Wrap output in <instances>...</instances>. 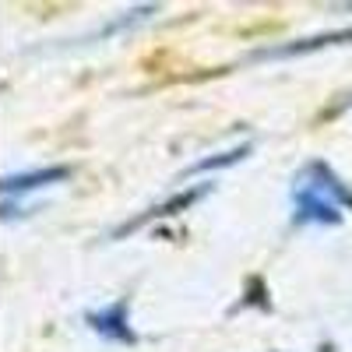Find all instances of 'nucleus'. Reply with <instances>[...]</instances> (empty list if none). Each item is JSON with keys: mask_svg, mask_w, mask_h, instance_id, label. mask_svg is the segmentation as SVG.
I'll list each match as a JSON object with an SVG mask.
<instances>
[{"mask_svg": "<svg viewBox=\"0 0 352 352\" xmlns=\"http://www.w3.org/2000/svg\"><path fill=\"white\" fill-rule=\"evenodd\" d=\"M292 222L296 226H338L342 204L328 194L314 190L310 184L292 180Z\"/></svg>", "mask_w": 352, "mask_h": 352, "instance_id": "1", "label": "nucleus"}, {"mask_svg": "<svg viewBox=\"0 0 352 352\" xmlns=\"http://www.w3.org/2000/svg\"><path fill=\"white\" fill-rule=\"evenodd\" d=\"M71 176V166H46V169H28V173H11L4 176V184H0V190H4V197H21V194H32V190H43V187H53Z\"/></svg>", "mask_w": 352, "mask_h": 352, "instance_id": "2", "label": "nucleus"}, {"mask_svg": "<svg viewBox=\"0 0 352 352\" xmlns=\"http://www.w3.org/2000/svg\"><path fill=\"white\" fill-rule=\"evenodd\" d=\"M88 320V328H92L99 338H109V342H134V331H131V324H127V303L120 300V303H113V307H106V310H92L85 317Z\"/></svg>", "mask_w": 352, "mask_h": 352, "instance_id": "3", "label": "nucleus"}, {"mask_svg": "<svg viewBox=\"0 0 352 352\" xmlns=\"http://www.w3.org/2000/svg\"><path fill=\"white\" fill-rule=\"evenodd\" d=\"M250 155V144H240V148H229V152H219V155H208V159H201L194 162L184 176H194V173H208V169H226V166H236Z\"/></svg>", "mask_w": 352, "mask_h": 352, "instance_id": "7", "label": "nucleus"}, {"mask_svg": "<svg viewBox=\"0 0 352 352\" xmlns=\"http://www.w3.org/2000/svg\"><path fill=\"white\" fill-rule=\"evenodd\" d=\"M296 180H300V184H310L314 190L328 194V197H335L342 208H352V190H349V187L338 180V176L331 173V166H324V162H307Z\"/></svg>", "mask_w": 352, "mask_h": 352, "instance_id": "5", "label": "nucleus"}, {"mask_svg": "<svg viewBox=\"0 0 352 352\" xmlns=\"http://www.w3.org/2000/svg\"><path fill=\"white\" fill-rule=\"evenodd\" d=\"M342 43H352V28H338V32H320V36H310V39H292V43L275 46V50H261L257 56H264V60H282V56H303V53H317V50L342 46Z\"/></svg>", "mask_w": 352, "mask_h": 352, "instance_id": "4", "label": "nucleus"}, {"mask_svg": "<svg viewBox=\"0 0 352 352\" xmlns=\"http://www.w3.org/2000/svg\"><path fill=\"white\" fill-rule=\"evenodd\" d=\"M204 190H208V184H201V187H194V190H184V194H173L169 201H162V204H155V208H148L141 219H134L131 226H124V229H116V236H124V232H134L138 226H144V222H152V219H169V215H176V212H184V208H190V204L197 201V197H204Z\"/></svg>", "mask_w": 352, "mask_h": 352, "instance_id": "6", "label": "nucleus"}]
</instances>
